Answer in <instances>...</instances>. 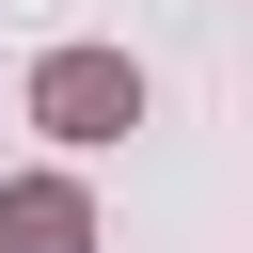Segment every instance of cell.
<instances>
[{
    "label": "cell",
    "mask_w": 253,
    "mask_h": 253,
    "mask_svg": "<svg viewBox=\"0 0 253 253\" xmlns=\"http://www.w3.org/2000/svg\"><path fill=\"white\" fill-rule=\"evenodd\" d=\"M32 126L79 142V158L126 142V126H142V63H126V47H47V63H32Z\"/></svg>",
    "instance_id": "obj_1"
},
{
    "label": "cell",
    "mask_w": 253,
    "mask_h": 253,
    "mask_svg": "<svg viewBox=\"0 0 253 253\" xmlns=\"http://www.w3.org/2000/svg\"><path fill=\"white\" fill-rule=\"evenodd\" d=\"M0 253H95V190L79 174H16L0 190Z\"/></svg>",
    "instance_id": "obj_2"
}]
</instances>
